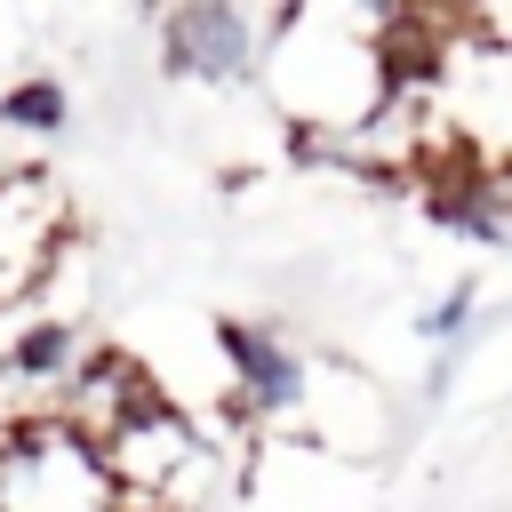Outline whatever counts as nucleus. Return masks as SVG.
<instances>
[{
	"mask_svg": "<svg viewBox=\"0 0 512 512\" xmlns=\"http://www.w3.org/2000/svg\"><path fill=\"white\" fill-rule=\"evenodd\" d=\"M96 456H104V472H112V488H120V504L128 496H144V504H192V496H216L224 480V448L144 376L136 384V400L96 432Z\"/></svg>",
	"mask_w": 512,
	"mask_h": 512,
	"instance_id": "1",
	"label": "nucleus"
},
{
	"mask_svg": "<svg viewBox=\"0 0 512 512\" xmlns=\"http://www.w3.org/2000/svg\"><path fill=\"white\" fill-rule=\"evenodd\" d=\"M0 504H40V512H96L120 504L96 440L64 416H16L0 424Z\"/></svg>",
	"mask_w": 512,
	"mask_h": 512,
	"instance_id": "2",
	"label": "nucleus"
},
{
	"mask_svg": "<svg viewBox=\"0 0 512 512\" xmlns=\"http://www.w3.org/2000/svg\"><path fill=\"white\" fill-rule=\"evenodd\" d=\"M160 64H168V80L240 88V80H256V24L232 0H176L160 24Z\"/></svg>",
	"mask_w": 512,
	"mask_h": 512,
	"instance_id": "3",
	"label": "nucleus"
},
{
	"mask_svg": "<svg viewBox=\"0 0 512 512\" xmlns=\"http://www.w3.org/2000/svg\"><path fill=\"white\" fill-rule=\"evenodd\" d=\"M216 344H224V368H232V400H240L256 424L296 416V408L312 400V368H304V352H296L280 328H264V320H224Z\"/></svg>",
	"mask_w": 512,
	"mask_h": 512,
	"instance_id": "4",
	"label": "nucleus"
},
{
	"mask_svg": "<svg viewBox=\"0 0 512 512\" xmlns=\"http://www.w3.org/2000/svg\"><path fill=\"white\" fill-rule=\"evenodd\" d=\"M64 240V200L40 176H0V296H24Z\"/></svg>",
	"mask_w": 512,
	"mask_h": 512,
	"instance_id": "5",
	"label": "nucleus"
},
{
	"mask_svg": "<svg viewBox=\"0 0 512 512\" xmlns=\"http://www.w3.org/2000/svg\"><path fill=\"white\" fill-rule=\"evenodd\" d=\"M432 216L448 232H464L472 248H512V192L488 160H456L448 152V176L432 184Z\"/></svg>",
	"mask_w": 512,
	"mask_h": 512,
	"instance_id": "6",
	"label": "nucleus"
},
{
	"mask_svg": "<svg viewBox=\"0 0 512 512\" xmlns=\"http://www.w3.org/2000/svg\"><path fill=\"white\" fill-rule=\"evenodd\" d=\"M72 352H80V328H72L64 312H48V320H32V328L8 344V376H16V384H56V376L72 368Z\"/></svg>",
	"mask_w": 512,
	"mask_h": 512,
	"instance_id": "7",
	"label": "nucleus"
},
{
	"mask_svg": "<svg viewBox=\"0 0 512 512\" xmlns=\"http://www.w3.org/2000/svg\"><path fill=\"white\" fill-rule=\"evenodd\" d=\"M64 120H72V104H64V80H48V72H32L0 96V128H16V136H64Z\"/></svg>",
	"mask_w": 512,
	"mask_h": 512,
	"instance_id": "8",
	"label": "nucleus"
},
{
	"mask_svg": "<svg viewBox=\"0 0 512 512\" xmlns=\"http://www.w3.org/2000/svg\"><path fill=\"white\" fill-rule=\"evenodd\" d=\"M472 320H480V288H472V280H456V288H448L440 304H424L416 336H424L432 352H448V360H456V344L472 336ZM448 360H440V376H432V384H448Z\"/></svg>",
	"mask_w": 512,
	"mask_h": 512,
	"instance_id": "9",
	"label": "nucleus"
}]
</instances>
